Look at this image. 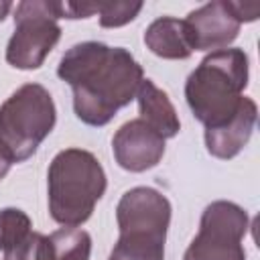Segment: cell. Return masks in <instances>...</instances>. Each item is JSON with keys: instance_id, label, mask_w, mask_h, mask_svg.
Masks as SVG:
<instances>
[{"instance_id": "5", "label": "cell", "mask_w": 260, "mask_h": 260, "mask_svg": "<svg viewBox=\"0 0 260 260\" xmlns=\"http://www.w3.org/2000/svg\"><path fill=\"white\" fill-rule=\"evenodd\" d=\"M57 122V108L41 83H24L0 106V142L14 162L30 158Z\"/></svg>"}, {"instance_id": "12", "label": "cell", "mask_w": 260, "mask_h": 260, "mask_svg": "<svg viewBox=\"0 0 260 260\" xmlns=\"http://www.w3.org/2000/svg\"><path fill=\"white\" fill-rule=\"evenodd\" d=\"M136 102H138L140 120H144L150 128H154L165 140L179 134L181 130L179 114L173 102L169 100L167 91H162L152 79H142L136 91Z\"/></svg>"}, {"instance_id": "2", "label": "cell", "mask_w": 260, "mask_h": 260, "mask_svg": "<svg viewBox=\"0 0 260 260\" xmlns=\"http://www.w3.org/2000/svg\"><path fill=\"white\" fill-rule=\"evenodd\" d=\"M248 77L250 61L244 49L228 47L205 55L185 81V100L195 120L205 130L228 124L244 104Z\"/></svg>"}, {"instance_id": "15", "label": "cell", "mask_w": 260, "mask_h": 260, "mask_svg": "<svg viewBox=\"0 0 260 260\" xmlns=\"http://www.w3.org/2000/svg\"><path fill=\"white\" fill-rule=\"evenodd\" d=\"M142 10V2H95V12L100 14V26L118 28L132 22Z\"/></svg>"}, {"instance_id": "1", "label": "cell", "mask_w": 260, "mask_h": 260, "mask_svg": "<svg viewBox=\"0 0 260 260\" xmlns=\"http://www.w3.org/2000/svg\"><path fill=\"white\" fill-rule=\"evenodd\" d=\"M57 75L71 85L75 116L95 128L106 126L128 106L144 79L142 65L128 49L100 41H83L67 49Z\"/></svg>"}, {"instance_id": "11", "label": "cell", "mask_w": 260, "mask_h": 260, "mask_svg": "<svg viewBox=\"0 0 260 260\" xmlns=\"http://www.w3.org/2000/svg\"><path fill=\"white\" fill-rule=\"evenodd\" d=\"M256 118H258L256 102L252 98H244L242 108L228 124L213 128V130H205L203 138H205L207 152L221 160H230V158L238 156L254 132Z\"/></svg>"}, {"instance_id": "4", "label": "cell", "mask_w": 260, "mask_h": 260, "mask_svg": "<svg viewBox=\"0 0 260 260\" xmlns=\"http://www.w3.org/2000/svg\"><path fill=\"white\" fill-rule=\"evenodd\" d=\"M171 201L152 187L128 189L116 205L118 242L108 260H165Z\"/></svg>"}, {"instance_id": "10", "label": "cell", "mask_w": 260, "mask_h": 260, "mask_svg": "<svg viewBox=\"0 0 260 260\" xmlns=\"http://www.w3.org/2000/svg\"><path fill=\"white\" fill-rule=\"evenodd\" d=\"M112 152L118 167L124 171L144 173L156 167L165 156V138L144 120L134 118L116 130L112 138Z\"/></svg>"}, {"instance_id": "13", "label": "cell", "mask_w": 260, "mask_h": 260, "mask_svg": "<svg viewBox=\"0 0 260 260\" xmlns=\"http://www.w3.org/2000/svg\"><path fill=\"white\" fill-rule=\"evenodd\" d=\"M146 49L160 59H189L193 55V47L189 43L185 20L173 16H160L152 20L144 30Z\"/></svg>"}, {"instance_id": "9", "label": "cell", "mask_w": 260, "mask_h": 260, "mask_svg": "<svg viewBox=\"0 0 260 260\" xmlns=\"http://www.w3.org/2000/svg\"><path fill=\"white\" fill-rule=\"evenodd\" d=\"M91 236L81 228L63 225L49 236L30 232L22 244L4 254V260H89Z\"/></svg>"}, {"instance_id": "14", "label": "cell", "mask_w": 260, "mask_h": 260, "mask_svg": "<svg viewBox=\"0 0 260 260\" xmlns=\"http://www.w3.org/2000/svg\"><path fill=\"white\" fill-rule=\"evenodd\" d=\"M32 232L30 217L18 207H4L0 209V252L8 254L18 244L26 240Z\"/></svg>"}, {"instance_id": "7", "label": "cell", "mask_w": 260, "mask_h": 260, "mask_svg": "<svg viewBox=\"0 0 260 260\" xmlns=\"http://www.w3.org/2000/svg\"><path fill=\"white\" fill-rule=\"evenodd\" d=\"M250 228L248 211L225 199L211 201L199 219V232L187 246L183 260H246L242 246Z\"/></svg>"}, {"instance_id": "8", "label": "cell", "mask_w": 260, "mask_h": 260, "mask_svg": "<svg viewBox=\"0 0 260 260\" xmlns=\"http://www.w3.org/2000/svg\"><path fill=\"white\" fill-rule=\"evenodd\" d=\"M260 14V4L213 0L187 14L185 26L193 51L228 49L240 32L242 22H252Z\"/></svg>"}, {"instance_id": "16", "label": "cell", "mask_w": 260, "mask_h": 260, "mask_svg": "<svg viewBox=\"0 0 260 260\" xmlns=\"http://www.w3.org/2000/svg\"><path fill=\"white\" fill-rule=\"evenodd\" d=\"M12 165H14V158H12L10 150L0 142V181L8 175V171H10Z\"/></svg>"}, {"instance_id": "3", "label": "cell", "mask_w": 260, "mask_h": 260, "mask_svg": "<svg viewBox=\"0 0 260 260\" xmlns=\"http://www.w3.org/2000/svg\"><path fill=\"white\" fill-rule=\"evenodd\" d=\"M106 187V171L93 152L85 148L57 152L47 171L51 217L61 225L79 228L91 217Z\"/></svg>"}, {"instance_id": "17", "label": "cell", "mask_w": 260, "mask_h": 260, "mask_svg": "<svg viewBox=\"0 0 260 260\" xmlns=\"http://www.w3.org/2000/svg\"><path fill=\"white\" fill-rule=\"evenodd\" d=\"M10 10H12V2H8V0H0V22L8 16Z\"/></svg>"}, {"instance_id": "6", "label": "cell", "mask_w": 260, "mask_h": 260, "mask_svg": "<svg viewBox=\"0 0 260 260\" xmlns=\"http://www.w3.org/2000/svg\"><path fill=\"white\" fill-rule=\"evenodd\" d=\"M61 2L24 0L14 8V32L6 45L8 65L30 71L39 69L61 39Z\"/></svg>"}]
</instances>
